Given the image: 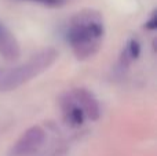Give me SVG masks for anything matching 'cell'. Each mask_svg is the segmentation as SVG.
Instances as JSON below:
<instances>
[{
	"label": "cell",
	"instance_id": "1",
	"mask_svg": "<svg viewBox=\"0 0 157 156\" xmlns=\"http://www.w3.org/2000/svg\"><path fill=\"white\" fill-rule=\"evenodd\" d=\"M105 35L103 19L98 11H78L69 21L66 41L77 60H87L97 54Z\"/></svg>",
	"mask_w": 157,
	"mask_h": 156
},
{
	"label": "cell",
	"instance_id": "2",
	"mask_svg": "<svg viewBox=\"0 0 157 156\" xmlns=\"http://www.w3.org/2000/svg\"><path fill=\"white\" fill-rule=\"evenodd\" d=\"M58 57H59V53L57 49L47 47L32 55L26 62L21 65L11 66V68H0V91L8 93V91L17 90L25 83L30 82L32 79L46 72L47 69H50V66L54 65Z\"/></svg>",
	"mask_w": 157,
	"mask_h": 156
},
{
	"label": "cell",
	"instance_id": "3",
	"mask_svg": "<svg viewBox=\"0 0 157 156\" xmlns=\"http://www.w3.org/2000/svg\"><path fill=\"white\" fill-rule=\"evenodd\" d=\"M46 131L40 126H32L22 133L10 149V156H33L44 145Z\"/></svg>",
	"mask_w": 157,
	"mask_h": 156
},
{
	"label": "cell",
	"instance_id": "4",
	"mask_svg": "<svg viewBox=\"0 0 157 156\" xmlns=\"http://www.w3.org/2000/svg\"><path fill=\"white\" fill-rule=\"evenodd\" d=\"M73 98L77 101V104L80 105L81 111L84 112L87 119L90 120H98L101 116V107L98 99L94 97V94L91 91H88L87 88L78 87V88H73L71 91Z\"/></svg>",
	"mask_w": 157,
	"mask_h": 156
},
{
	"label": "cell",
	"instance_id": "5",
	"mask_svg": "<svg viewBox=\"0 0 157 156\" xmlns=\"http://www.w3.org/2000/svg\"><path fill=\"white\" fill-rule=\"evenodd\" d=\"M61 109H62V118L63 122L68 124L69 127H77L83 126L84 120H86V115L81 111L80 105L77 104V101L73 98V96L71 94H65L61 99Z\"/></svg>",
	"mask_w": 157,
	"mask_h": 156
},
{
	"label": "cell",
	"instance_id": "6",
	"mask_svg": "<svg viewBox=\"0 0 157 156\" xmlns=\"http://www.w3.org/2000/svg\"><path fill=\"white\" fill-rule=\"evenodd\" d=\"M0 55L7 61H15L21 57L18 40L3 21H0Z\"/></svg>",
	"mask_w": 157,
	"mask_h": 156
},
{
	"label": "cell",
	"instance_id": "7",
	"mask_svg": "<svg viewBox=\"0 0 157 156\" xmlns=\"http://www.w3.org/2000/svg\"><path fill=\"white\" fill-rule=\"evenodd\" d=\"M141 54V44L136 39H130L127 44L123 49V53L120 55V65L121 68H127L132 61H135Z\"/></svg>",
	"mask_w": 157,
	"mask_h": 156
},
{
	"label": "cell",
	"instance_id": "8",
	"mask_svg": "<svg viewBox=\"0 0 157 156\" xmlns=\"http://www.w3.org/2000/svg\"><path fill=\"white\" fill-rule=\"evenodd\" d=\"M24 2V0H22ZM25 2H32V3H39V4L47 6V7H58L65 3V0H25Z\"/></svg>",
	"mask_w": 157,
	"mask_h": 156
},
{
	"label": "cell",
	"instance_id": "9",
	"mask_svg": "<svg viewBox=\"0 0 157 156\" xmlns=\"http://www.w3.org/2000/svg\"><path fill=\"white\" fill-rule=\"evenodd\" d=\"M156 28H157V15H156V13H153L152 15H150V18L145 22V29L155 30Z\"/></svg>",
	"mask_w": 157,
	"mask_h": 156
}]
</instances>
